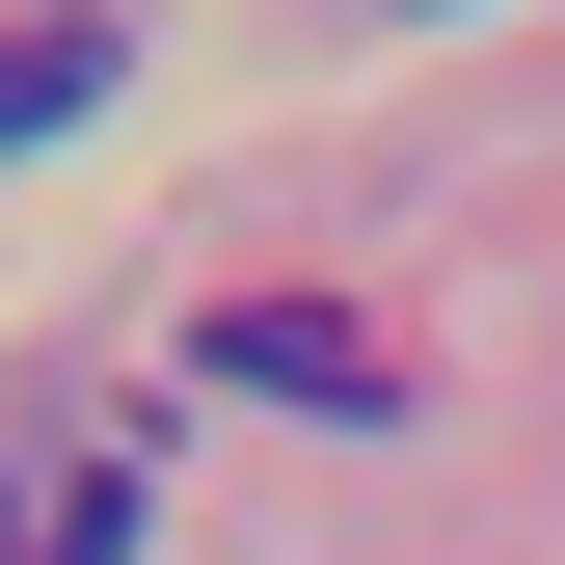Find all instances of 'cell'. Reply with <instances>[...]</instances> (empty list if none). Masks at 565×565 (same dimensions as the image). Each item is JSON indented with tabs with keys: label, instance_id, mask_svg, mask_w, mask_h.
I'll list each match as a JSON object with an SVG mask.
<instances>
[{
	"label": "cell",
	"instance_id": "3957f363",
	"mask_svg": "<svg viewBox=\"0 0 565 565\" xmlns=\"http://www.w3.org/2000/svg\"><path fill=\"white\" fill-rule=\"evenodd\" d=\"M108 108V28H0V162H28V135H82Z\"/></svg>",
	"mask_w": 565,
	"mask_h": 565
},
{
	"label": "cell",
	"instance_id": "6da1fadb",
	"mask_svg": "<svg viewBox=\"0 0 565 565\" xmlns=\"http://www.w3.org/2000/svg\"><path fill=\"white\" fill-rule=\"evenodd\" d=\"M135 539H162L135 431H0V565H135Z\"/></svg>",
	"mask_w": 565,
	"mask_h": 565
},
{
	"label": "cell",
	"instance_id": "7a4b0ae2",
	"mask_svg": "<svg viewBox=\"0 0 565 565\" xmlns=\"http://www.w3.org/2000/svg\"><path fill=\"white\" fill-rule=\"evenodd\" d=\"M216 377H243V404H323V431H377L404 350H377V323H323V297H216Z\"/></svg>",
	"mask_w": 565,
	"mask_h": 565
}]
</instances>
